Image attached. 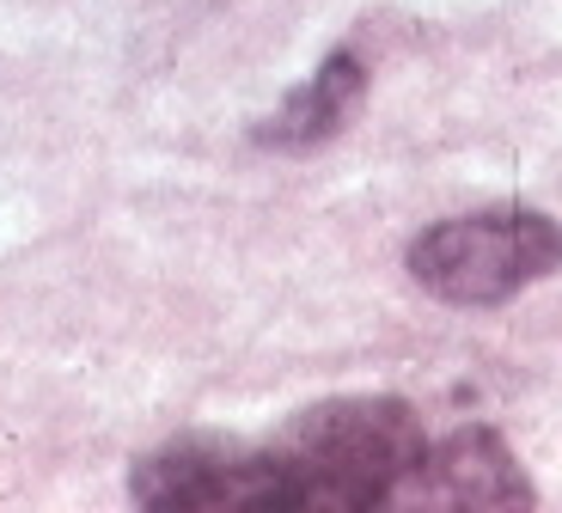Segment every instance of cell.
<instances>
[{"instance_id": "6da1fadb", "label": "cell", "mask_w": 562, "mask_h": 513, "mask_svg": "<svg viewBox=\"0 0 562 513\" xmlns=\"http://www.w3.org/2000/svg\"><path fill=\"white\" fill-rule=\"evenodd\" d=\"M281 508L367 513L409 501L428 458V428L404 398H324L269 434Z\"/></svg>"}, {"instance_id": "7a4b0ae2", "label": "cell", "mask_w": 562, "mask_h": 513, "mask_svg": "<svg viewBox=\"0 0 562 513\" xmlns=\"http://www.w3.org/2000/svg\"><path fill=\"white\" fill-rule=\"evenodd\" d=\"M404 269L440 305H464V312L507 305L514 293L538 288L562 269V221L544 209H526V202L447 214L409 238Z\"/></svg>"}, {"instance_id": "3957f363", "label": "cell", "mask_w": 562, "mask_h": 513, "mask_svg": "<svg viewBox=\"0 0 562 513\" xmlns=\"http://www.w3.org/2000/svg\"><path fill=\"white\" fill-rule=\"evenodd\" d=\"M128 495L140 508L178 513H245L281 508V477L269 440H226V434H178L159 453H147L128 477Z\"/></svg>"}, {"instance_id": "277c9868", "label": "cell", "mask_w": 562, "mask_h": 513, "mask_svg": "<svg viewBox=\"0 0 562 513\" xmlns=\"http://www.w3.org/2000/svg\"><path fill=\"white\" fill-rule=\"evenodd\" d=\"M409 501H435V508H532L538 489L495 428H452L440 440H428Z\"/></svg>"}, {"instance_id": "5b68a950", "label": "cell", "mask_w": 562, "mask_h": 513, "mask_svg": "<svg viewBox=\"0 0 562 513\" xmlns=\"http://www.w3.org/2000/svg\"><path fill=\"white\" fill-rule=\"evenodd\" d=\"M361 98H367V62L355 49H337L251 129V141L269 153H312L330 135H342V123L361 111Z\"/></svg>"}]
</instances>
